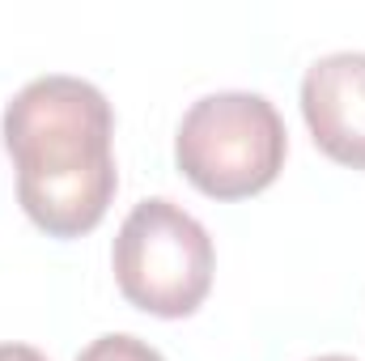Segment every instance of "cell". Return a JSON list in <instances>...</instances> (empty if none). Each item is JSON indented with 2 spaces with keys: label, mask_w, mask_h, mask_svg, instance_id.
<instances>
[{
  "label": "cell",
  "mask_w": 365,
  "mask_h": 361,
  "mask_svg": "<svg viewBox=\"0 0 365 361\" xmlns=\"http://www.w3.org/2000/svg\"><path fill=\"white\" fill-rule=\"evenodd\" d=\"M17 171V204L47 238H81L102 225L115 191V111L106 93L47 73L9 98L0 119Z\"/></svg>",
  "instance_id": "obj_1"
},
{
  "label": "cell",
  "mask_w": 365,
  "mask_h": 361,
  "mask_svg": "<svg viewBox=\"0 0 365 361\" xmlns=\"http://www.w3.org/2000/svg\"><path fill=\"white\" fill-rule=\"evenodd\" d=\"M289 153L284 119L264 93L225 90L191 102L175 132L182 179L208 200H251L268 191Z\"/></svg>",
  "instance_id": "obj_2"
},
{
  "label": "cell",
  "mask_w": 365,
  "mask_h": 361,
  "mask_svg": "<svg viewBox=\"0 0 365 361\" xmlns=\"http://www.w3.org/2000/svg\"><path fill=\"white\" fill-rule=\"evenodd\" d=\"M115 285L128 306L153 319H187L204 306L217 272L208 230L166 195L140 200L110 247Z\"/></svg>",
  "instance_id": "obj_3"
},
{
  "label": "cell",
  "mask_w": 365,
  "mask_h": 361,
  "mask_svg": "<svg viewBox=\"0 0 365 361\" xmlns=\"http://www.w3.org/2000/svg\"><path fill=\"white\" fill-rule=\"evenodd\" d=\"M302 119L323 158L365 171V51H336L306 68Z\"/></svg>",
  "instance_id": "obj_4"
},
{
  "label": "cell",
  "mask_w": 365,
  "mask_h": 361,
  "mask_svg": "<svg viewBox=\"0 0 365 361\" xmlns=\"http://www.w3.org/2000/svg\"><path fill=\"white\" fill-rule=\"evenodd\" d=\"M77 361H166L149 340H140V336H128V332H106V336H98L90 340L86 349H81V357Z\"/></svg>",
  "instance_id": "obj_5"
},
{
  "label": "cell",
  "mask_w": 365,
  "mask_h": 361,
  "mask_svg": "<svg viewBox=\"0 0 365 361\" xmlns=\"http://www.w3.org/2000/svg\"><path fill=\"white\" fill-rule=\"evenodd\" d=\"M0 361H47L34 345H0Z\"/></svg>",
  "instance_id": "obj_6"
},
{
  "label": "cell",
  "mask_w": 365,
  "mask_h": 361,
  "mask_svg": "<svg viewBox=\"0 0 365 361\" xmlns=\"http://www.w3.org/2000/svg\"><path fill=\"white\" fill-rule=\"evenodd\" d=\"M310 361H357V357H344V353H323V357H310Z\"/></svg>",
  "instance_id": "obj_7"
}]
</instances>
